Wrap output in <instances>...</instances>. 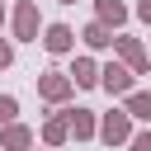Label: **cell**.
Masks as SVG:
<instances>
[{"label":"cell","instance_id":"cell-1","mask_svg":"<svg viewBox=\"0 0 151 151\" xmlns=\"http://www.w3.org/2000/svg\"><path fill=\"white\" fill-rule=\"evenodd\" d=\"M94 137H99L104 146H127V137H132V118H127L123 109H113V113H104V118L94 123Z\"/></svg>","mask_w":151,"mask_h":151},{"label":"cell","instance_id":"cell-2","mask_svg":"<svg viewBox=\"0 0 151 151\" xmlns=\"http://www.w3.org/2000/svg\"><path fill=\"white\" fill-rule=\"evenodd\" d=\"M113 52L123 57V66H127L132 76H146V71H151V57H146V47H142L137 38H127V33H113Z\"/></svg>","mask_w":151,"mask_h":151},{"label":"cell","instance_id":"cell-3","mask_svg":"<svg viewBox=\"0 0 151 151\" xmlns=\"http://www.w3.org/2000/svg\"><path fill=\"white\" fill-rule=\"evenodd\" d=\"M9 24H14V38H19V42H38L42 19H38V5H33V0H19L14 14H9Z\"/></svg>","mask_w":151,"mask_h":151},{"label":"cell","instance_id":"cell-4","mask_svg":"<svg viewBox=\"0 0 151 151\" xmlns=\"http://www.w3.org/2000/svg\"><path fill=\"white\" fill-rule=\"evenodd\" d=\"M132 80H137V76H132V71H127V66H123V61H109V66H99V85H104V90H109V94H118V99H123V94H132V90H137V85H132Z\"/></svg>","mask_w":151,"mask_h":151},{"label":"cell","instance_id":"cell-5","mask_svg":"<svg viewBox=\"0 0 151 151\" xmlns=\"http://www.w3.org/2000/svg\"><path fill=\"white\" fill-rule=\"evenodd\" d=\"M71 94H76V85H71L61 71H42V76H38V99H47V104H66Z\"/></svg>","mask_w":151,"mask_h":151},{"label":"cell","instance_id":"cell-6","mask_svg":"<svg viewBox=\"0 0 151 151\" xmlns=\"http://www.w3.org/2000/svg\"><path fill=\"white\" fill-rule=\"evenodd\" d=\"M71 47H76V28H71V24H47V28H42V52L66 57Z\"/></svg>","mask_w":151,"mask_h":151},{"label":"cell","instance_id":"cell-7","mask_svg":"<svg viewBox=\"0 0 151 151\" xmlns=\"http://www.w3.org/2000/svg\"><path fill=\"white\" fill-rule=\"evenodd\" d=\"M61 118H66V132L76 137V142H90L94 137V109H61Z\"/></svg>","mask_w":151,"mask_h":151},{"label":"cell","instance_id":"cell-8","mask_svg":"<svg viewBox=\"0 0 151 151\" xmlns=\"http://www.w3.org/2000/svg\"><path fill=\"white\" fill-rule=\"evenodd\" d=\"M94 24H104L109 33L127 24V5L123 0H94Z\"/></svg>","mask_w":151,"mask_h":151},{"label":"cell","instance_id":"cell-9","mask_svg":"<svg viewBox=\"0 0 151 151\" xmlns=\"http://www.w3.org/2000/svg\"><path fill=\"white\" fill-rule=\"evenodd\" d=\"M66 80H71V85H80V90H94V85H99V61H94V57H76Z\"/></svg>","mask_w":151,"mask_h":151},{"label":"cell","instance_id":"cell-10","mask_svg":"<svg viewBox=\"0 0 151 151\" xmlns=\"http://www.w3.org/2000/svg\"><path fill=\"white\" fill-rule=\"evenodd\" d=\"M28 146H33V127H24V123L0 127V151H28Z\"/></svg>","mask_w":151,"mask_h":151},{"label":"cell","instance_id":"cell-11","mask_svg":"<svg viewBox=\"0 0 151 151\" xmlns=\"http://www.w3.org/2000/svg\"><path fill=\"white\" fill-rule=\"evenodd\" d=\"M123 113H127L132 123H151V90H132V94H123Z\"/></svg>","mask_w":151,"mask_h":151},{"label":"cell","instance_id":"cell-12","mask_svg":"<svg viewBox=\"0 0 151 151\" xmlns=\"http://www.w3.org/2000/svg\"><path fill=\"white\" fill-rule=\"evenodd\" d=\"M66 142H71V132H66V118H61V109H57V113L42 123V146L57 151V146H66Z\"/></svg>","mask_w":151,"mask_h":151},{"label":"cell","instance_id":"cell-13","mask_svg":"<svg viewBox=\"0 0 151 151\" xmlns=\"http://www.w3.org/2000/svg\"><path fill=\"white\" fill-rule=\"evenodd\" d=\"M76 38H85V47H90V52H109V47H113V33H109L104 24H85Z\"/></svg>","mask_w":151,"mask_h":151},{"label":"cell","instance_id":"cell-14","mask_svg":"<svg viewBox=\"0 0 151 151\" xmlns=\"http://www.w3.org/2000/svg\"><path fill=\"white\" fill-rule=\"evenodd\" d=\"M14 118H19V99L14 94H0V127H9Z\"/></svg>","mask_w":151,"mask_h":151},{"label":"cell","instance_id":"cell-15","mask_svg":"<svg viewBox=\"0 0 151 151\" xmlns=\"http://www.w3.org/2000/svg\"><path fill=\"white\" fill-rule=\"evenodd\" d=\"M127 146H132V151H151V127H146V132H132Z\"/></svg>","mask_w":151,"mask_h":151},{"label":"cell","instance_id":"cell-16","mask_svg":"<svg viewBox=\"0 0 151 151\" xmlns=\"http://www.w3.org/2000/svg\"><path fill=\"white\" fill-rule=\"evenodd\" d=\"M5 66H14V47H9L5 38H0V71H5Z\"/></svg>","mask_w":151,"mask_h":151},{"label":"cell","instance_id":"cell-17","mask_svg":"<svg viewBox=\"0 0 151 151\" xmlns=\"http://www.w3.org/2000/svg\"><path fill=\"white\" fill-rule=\"evenodd\" d=\"M137 19H142V24H151V0H137Z\"/></svg>","mask_w":151,"mask_h":151},{"label":"cell","instance_id":"cell-18","mask_svg":"<svg viewBox=\"0 0 151 151\" xmlns=\"http://www.w3.org/2000/svg\"><path fill=\"white\" fill-rule=\"evenodd\" d=\"M0 24H5V5H0Z\"/></svg>","mask_w":151,"mask_h":151},{"label":"cell","instance_id":"cell-19","mask_svg":"<svg viewBox=\"0 0 151 151\" xmlns=\"http://www.w3.org/2000/svg\"><path fill=\"white\" fill-rule=\"evenodd\" d=\"M57 5H76V0H57Z\"/></svg>","mask_w":151,"mask_h":151},{"label":"cell","instance_id":"cell-20","mask_svg":"<svg viewBox=\"0 0 151 151\" xmlns=\"http://www.w3.org/2000/svg\"><path fill=\"white\" fill-rule=\"evenodd\" d=\"M146 57H151V52H146Z\"/></svg>","mask_w":151,"mask_h":151}]
</instances>
